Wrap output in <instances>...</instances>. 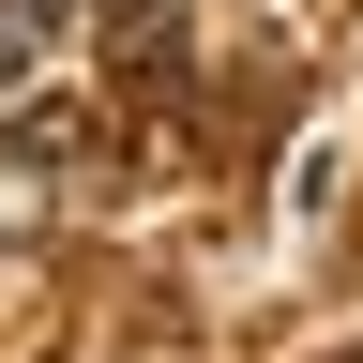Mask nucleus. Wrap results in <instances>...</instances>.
Here are the masks:
<instances>
[{
  "label": "nucleus",
  "instance_id": "nucleus-1",
  "mask_svg": "<svg viewBox=\"0 0 363 363\" xmlns=\"http://www.w3.org/2000/svg\"><path fill=\"white\" fill-rule=\"evenodd\" d=\"M61 16H76V0H16V30H30V45H45V30H61Z\"/></svg>",
  "mask_w": 363,
  "mask_h": 363
}]
</instances>
